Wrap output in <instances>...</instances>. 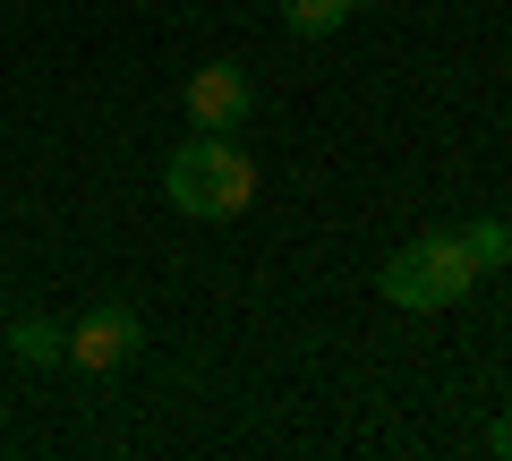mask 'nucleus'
Instances as JSON below:
<instances>
[{"instance_id":"nucleus-1","label":"nucleus","mask_w":512,"mask_h":461,"mask_svg":"<svg viewBox=\"0 0 512 461\" xmlns=\"http://www.w3.org/2000/svg\"><path fill=\"white\" fill-rule=\"evenodd\" d=\"M163 197H171V214H188V222H231V214H248V197H256L248 146L222 137V129H197L188 146H171Z\"/></svg>"},{"instance_id":"nucleus-2","label":"nucleus","mask_w":512,"mask_h":461,"mask_svg":"<svg viewBox=\"0 0 512 461\" xmlns=\"http://www.w3.org/2000/svg\"><path fill=\"white\" fill-rule=\"evenodd\" d=\"M478 282H487V265L470 257V240H461V231H427V240H410V248L384 257L376 291L393 299V308H410V316H436V308H461Z\"/></svg>"},{"instance_id":"nucleus-3","label":"nucleus","mask_w":512,"mask_h":461,"mask_svg":"<svg viewBox=\"0 0 512 461\" xmlns=\"http://www.w3.org/2000/svg\"><path fill=\"white\" fill-rule=\"evenodd\" d=\"M146 351V316L137 308H120V299H103V308H86L69 325V359L86 376H111V368H128V359Z\"/></svg>"},{"instance_id":"nucleus-4","label":"nucleus","mask_w":512,"mask_h":461,"mask_svg":"<svg viewBox=\"0 0 512 461\" xmlns=\"http://www.w3.org/2000/svg\"><path fill=\"white\" fill-rule=\"evenodd\" d=\"M188 120H197V129L239 137V120H248V69H231V60L197 69V77H188Z\"/></svg>"},{"instance_id":"nucleus-5","label":"nucleus","mask_w":512,"mask_h":461,"mask_svg":"<svg viewBox=\"0 0 512 461\" xmlns=\"http://www.w3.org/2000/svg\"><path fill=\"white\" fill-rule=\"evenodd\" d=\"M9 351H18L26 368H52V359H69V333H60L52 316H9Z\"/></svg>"},{"instance_id":"nucleus-6","label":"nucleus","mask_w":512,"mask_h":461,"mask_svg":"<svg viewBox=\"0 0 512 461\" xmlns=\"http://www.w3.org/2000/svg\"><path fill=\"white\" fill-rule=\"evenodd\" d=\"M282 18H291V35H342L350 0H282Z\"/></svg>"},{"instance_id":"nucleus-7","label":"nucleus","mask_w":512,"mask_h":461,"mask_svg":"<svg viewBox=\"0 0 512 461\" xmlns=\"http://www.w3.org/2000/svg\"><path fill=\"white\" fill-rule=\"evenodd\" d=\"M461 240H470V257H478V265H504V257H512V222H495V214H478L470 231H461Z\"/></svg>"},{"instance_id":"nucleus-8","label":"nucleus","mask_w":512,"mask_h":461,"mask_svg":"<svg viewBox=\"0 0 512 461\" xmlns=\"http://www.w3.org/2000/svg\"><path fill=\"white\" fill-rule=\"evenodd\" d=\"M350 9H359V0H350Z\"/></svg>"}]
</instances>
